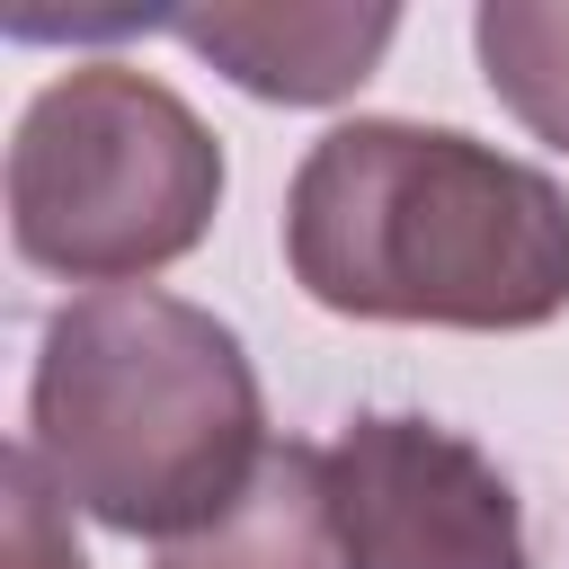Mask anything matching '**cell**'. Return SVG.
<instances>
[{"mask_svg":"<svg viewBox=\"0 0 569 569\" xmlns=\"http://www.w3.org/2000/svg\"><path fill=\"white\" fill-rule=\"evenodd\" d=\"M284 267L338 320L542 329L569 311V187L462 124H329L284 187Z\"/></svg>","mask_w":569,"mask_h":569,"instance_id":"1","label":"cell"},{"mask_svg":"<svg viewBox=\"0 0 569 569\" xmlns=\"http://www.w3.org/2000/svg\"><path fill=\"white\" fill-rule=\"evenodd\" d=\"M27 453L107 533H196L267 462V400L240 329L160 284L71 293L36 338Z\"/></svg>","mask_w":569,"mask_h":569,"instance_id":"2","label":"cell"},{"mask_svg":"<svg viewBox=\"0 0 569 569\" xmlns=\"http://www.w3.org/2000/svg\"><path fill=\"white\" fill-rule=\"evenodd\" d=\"M222 204L213 124L133 62H71L9 142V240L71 284H142L178 267Z\"/></svg>","mask_w":569,"mask_h":569,"instance_id":"3","label":"cell"},{"mask_svg":"<svg viewBox=\"0 0 569 569\" xmlns=\"http://www.w3.org/2000/svg\"><path fill=\"white\" fill-rule=\"evenodd\" d=\"M320 471L347 569H533L516 480L418 409L347 418Z\"/></svg>","mask_w":569,"mask_h":569,"instance_id":"4","label":"cell"},{"mask_svg":"<svg viewBox=\"0 0 569 569\" xmlns=\"http://www.w3.org/2000/svg\"><path fill=\"white\" fill-rule=\"evenodd\" d=\"M187 53L276 107H338L373 80L400 36V9H178L160 18Z\"/></svg>","mask_w":569,"mask_h":569,"instance_id":"5","label":"cell"},{"mask_svg":"<svg viewBox=\"0 0 569 569\" xmlns=\"http://www.w3.org/2000/svg\"><path fill=\"white\" fill-rule=\"evenodd\" d=\"M151 569H347L320 445H267L258 480L222 516H204L196 533L160 542Z\"/></svg>","mask_w":569,"mask_h":569,"instance_id":"6","label":"cell"},{"mask_svg":"<svg viewBox=\"0 0 569 569\" xmlns=\"http://www.w3.org/2000/svg\"><path fill=\"white\" fill-rule=\"evenodd\" d=\"M471 44L498 107L533 142L569 151V0H489L471 18Z\"/></svg>","mask_w":569,"mask_h":569,"instance_id":"7","label":"cell"},{"mask_svg":"<svg viewBox=\"0 0 569 569\" xmlns=\"http://www.w3.org/2000/svg\"><path fill=\"white\" fill-rule=\"evenodd\" d=\"M0 489H9V569H89L71 542V498L53 489V471L27 445H9Z\"/></svg>","mask_w":569,"mask_h":569,"instance_id":"8","label":"cell"}]
</instances>
